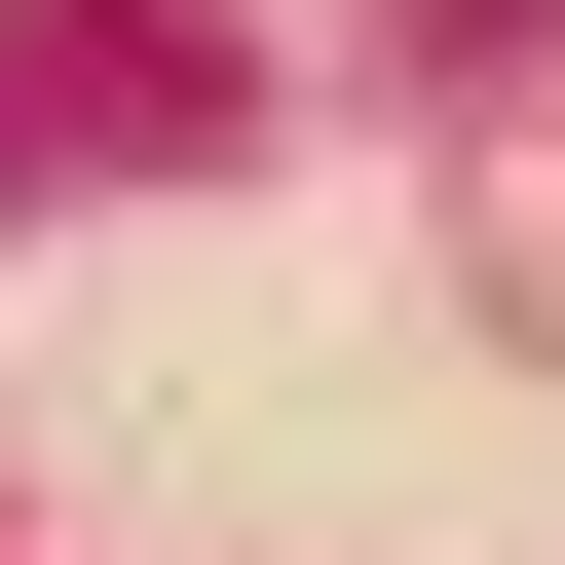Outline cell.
Here are the masks:
<instances>
[{
    "instance_id": "cell-1",
    "label": "cell",
    "mask_w": 565,
    "mask_h": 565,
    "mask_svg": "<svg viewBox=\"0 0 565 565\" xmlns=\"http://www.w3.org/2000/svg\"><path fill=\"white\" fill-rule=\"evenodd\" d=\"M151 114H226V39H189V0H76V39H0V151H151Z\"/></svg>"
}]
</instances>
